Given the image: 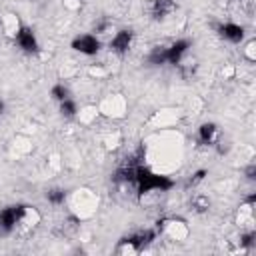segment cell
I'll return each instance as SVG.
<instances>
[{
  "instance_id": "cell-9",
  "label": "cell",
  "mask_w": 256,
  "mask_h": 256,
  "mask_svg": "<svg viewBox=\"0 0 256 256\" xmlns=\"http://www.w3.org/2000/svg\"><path fill=\"white\" fill-rule=\"evenodd\" d=\"M14 42H16L24 52H28V54H34V52H38V48H40L36 34H34L30 28H26V26L20 28V32H18L16 38H14Z\"/></svg>"
},
{
  "instance_id": "cell-1",
  "label": "cell",
  "mask_w": 256,
  "mask_h": 256,
  "mask_svg": "<svg viewBox=\"0 0 256 256\" xmlns=\"http://www.w3.org/2000/svg\"><path fill=\"white\" fill-rule=\"evenodd\" d=\"M68 204H70V210H72V216L80 222V220H86L90 216H94L96 208H98V196L92 192V190H76L70 198H66Z\"/></svg>"
},
{
  "instance_id": "cell-17",
  "label": "cell",
  "mask_w": 256,
  "mask_h": 256,
  "mask_svg": "<svg viewBox=\"0 0 256 256\" xmlns=\"http://www.w3.org/2000/svg\"><path fill=\"white\" fill-rule=\"evenodd\" d=\"M190 206H192L194 210L202 212V210H206V208L210 206V200H208V196H204V194H194V196H192Z\"/></svg>"
},
{
  "instance_id": "cell-13",
  "label": "cell",
  "mask_w": 256,
  "mask_h": 256,
  "mask_svg": "<svg viewBox=\"0 0 256 256\" xmlns=\"http://www.w3.org/2000/svg\"><path fill=\"white\" fill-rule=\"evenodd\" d=\"M60 104V112H62V116L64 118H76L78 116V104H76V100L70 96V98H66V100H62V102H58Z\"/></svg>"
},
{
  "instance_id": "cell-5",
  "label": "cell",
  "mask_w": 256,
  "mask_h": 256,
  "mask_svg": "<svg viewBox=\"0 0 256 256\" xmlns=\"http://www.w3.org/2000/svg\"><path fill=\"white\" fill-rule=\"evenodd\" d=\"M134 44V34L132 30H116L112 34V38L108 40V50L116 56H122L126 54Z\"/></svg>"
},
{
  "instance_id": "cell-14",
  "label": "cell",
  "mask_w": 256,
  "mask_h": 256,
  "mask_svg": "<svg viewBox=\"0 0 256 256\" xmlns=\"http://www.w3.org/2000/svg\"><path fill=\"white\" fill-rule=\"evenodd\" d=\"M98 116H100L98 106H86V108H80V110H78V116H76V118H78L82 124H92Z\"/></svg>"
},
{
  "instance_id": "cell-11",
  "label": "cell",
  "mask_w": 256,
  "mask_h": 256,
  "mask_svg": "<svg viewBox=\"0 0 256 256\" xmlns=\"http://www.w3.org/2000/svg\"><path fill=\"white\" fill-rule=\"evenodd\" d=\"M218 138H220V128H218L214 122H204V124H200V128H198V140H200L202 144L214 146V144L218 142Z\"/></svg>"
},
{
  "instance_id": "cell-15",
  "label": "cell",
  "mask_w": 256,
  "mask_h": 256,
  "mask_svg": "<svg viewBox=\"0 0 256 256\" xmlns=\"http://www.w3.org/2000/svg\"><path fill=\"white\" fill-rule=\"evenodd\" d=\"M50 96H52L56 102H62V100L70 98V90H68V86H66L64 82H58V84H54V86L50 88Z\"/></svg>"
},
{
  "instance_id": "cell-8",
  "label": "cell",
  "mask_w": 256,
  "mask_h": 256,
  "mask_svg": "<svg viewBox=\"0 0 256 256\" xmlns=\"http://www.w3.org/2000/svg\"><path fill=\"white\" fill-rule=\"evenodd\" d=\"M150 14L154 20L164 22L176 14V4L172 0H150Z\"/></svg>"
},
{
  "instance_id": "cell-6",
  "label": "cell",
  "mask_w": 256,
  "mask_h": 256,
  "mask_svg": "<svg viewBox=\"0 0 256 256\" xmlns=\"http://www.w3.org/2000/svg\"><path fill=\"white\" fill-rule=\"evenodd\" d=\"M216 32L228 44H242V40H244V26L238 24V22H234V20H228V22L218 24Z\"/></svg>"
},
{
  "instance_id": "cell-2",
  "label": "cell",
  "mask_w": 256,
  "mask_h": 256,
  "mask_svg": "<svg viewBox=\"0 0 256 256\" xmlns=\"http://www.w3.org/2000/svg\"><path fill=\"white\" fill-rule=\"evenodd\" d=\"M156 232H158V236H164V238H168V240L182 242V240L188 238L190 228H188V224H186L182 218L166 216V218L158 220V224H156Z\"/></svg>"
},
{
  "instance_id": "cell-18",
  "label": "cell",
  "mask_w": 256,
  "mask_h": 256,
  "mask_svg": "<svg viewBox=\"0 0 256 256\" xmlns=\"http://www.w3.org/2000/svg\"><path fill=\"white\" fill-rule=\"evenodd\" d=\"M242 56L248 60V62H254L256 60V42L254 40H248L242 48Z\"/></svg>"
},
{
  "instance_id": "cell-19",
  "label": "cell",
  "mask_w": 256,
  "mask_h": 256,
  "mask_svg": "<svg viewBox=\"0 0 256 256\" xmlns=\"http://www.w3.org/2000/svg\"><path fill=\"white\" fill-rule=\"evenodd\" d=\"M104 142H106V148H118L122 142V136H120V132H114V134H108Z\"/></svg>"
},
{
  "instance_id": "cell-7",
  "label": "cell",
  "mask_w": 256,
  "mask_h": 256,
  "mask_svg": "<svg viewBox=\"0 0 256 256\" xmlns=\"http://www.w3.org/2000/svg\"><path fill=\"white\" fill-rule=\"evenodd\" d=\"M166 50H168V64L178 66V64L190 54V40L178 38V40H174L172 44H168Z\"/></svg>"
},
{
  "instance_id": "cell-12",
  "label": "cell",
  "mask_w": 256,
  "mask_h": 256,
  "mask_svg": "<svg viewBox=\"0 0 256 256\" xmlns=\"http://www.w3.org/2000/svg\"><path fill=\"white\" fill-rule=\"evenodd\" d=\"M148 62L154 64V66H164V64H168V50H166V46H154V48L148 52Z\"/></svg>"
},
{
  "instance_id": "cell-4",
  "label": "cell",
  "mask_w": 256,
  "mask_h": 256,
  "mask_svg": "<svg viewBox=\"0 0 256 256\" xmlns=\"http://www.w3.org/2000/svg\"><path fill=\"white\" fill-rule=\"evenodd\" d=\"M98 112L106 118H122L126 114V100L120 94H110L98 104Z\"/></svg>"
},
{
  "instance_id": "cell-16",
  "label": "cell",
  "mask_w": 256,
  "mask_h": 256,
  "mask_svg": "<svg viewBox=\"0 0 256 256\" xmlns=\"http://www.w3.org/2000/svg\"><path fill=\"white\" fill-rule=\"evenodd\" d=\"M66 192L62 190V188H52V190H48V194H46V200L52 204V206H60V204H64L66 202Z\"/></svg>"
},
{
  "instance_id": "cell-3",
  "label": "cell",
  "mask_w": 256,
  "mask_h": 256,
  "mask_svg": "<svg viewBox=\"0 0 256 256\" xmlns=\"http://www.w3.org/2000/svg\"><path fill=\"white\" fill-rule=\"evenodd\" d=\"M72 48L82 56H96L100 52V48H102V40L94 32H84V34L74 36Z\"/></svg>"
},
{
  "instance_id": "cell-10",
  "label": "cell",
  "mask_w": 256,
  "mask_h": 256,
  "mask_svg": "<svg viewBox=\"0 0 256 256\" xmlns=\"http://www.w3.org/2000/svg\"><path fill=\"white\" fill-rule=\"evenodd\" d=\"M0 28H2L4 36L16 38V34H18L20 28H22V22H20V18H18L14 12H6V14L0 16Z\"/></svg>"
}]
</instances>
